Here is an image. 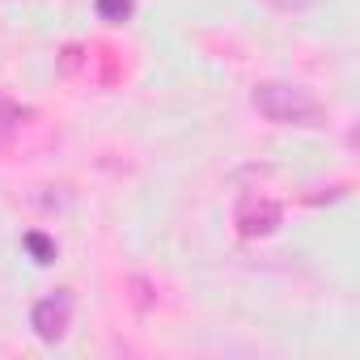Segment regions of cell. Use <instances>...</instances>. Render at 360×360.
I'll return each mask as SVG.
<instances>
[{
    "label": "cell",
    "mask_w": 360,
    "mask_h": 360,
    "mask_svg": "<svg viewBox=\"0 0 360 360\" xmlns=\"http://www.w3.org/2000/svg\"><path fill=\"white\" fill-rule=\"evenodd\" d=\"M250 102L271 123H314L318 119L314 94L301 89V85H288V81H263V85H255Z\"/></svg>",
    "instance_id": "6da1fadb"
},
{
    "label": "cell",
    "mask_w": 360,
    "mask_h": 360,
    "mask_svg": "<svg viewBox=\"0 0 360 360\" xmlns=\"http://www.w3.org/2000/svg\"><path fill=\"white\" fill-rule=\"evenodd\" d=\"M280 221H284L280 204L267 200V195H255V191L242 195L238 208H233V225H238L242 238H271V233L280 229Z\"/></svg>",
    "instance_id": "7a4b0ae2"
},
{
    "label": "cell",
    "mask_w": 360,
    "mask_h": 360,
    "mask_svg": "<svg viewBox=\"0 0 360 360\" xmlns=\"http://www.w3.org/2000/svg\"><path fill=\"white\" fill-rule=\"evenodd\" d=\"M68 322H72V297L60 288V292H51V297H43L34 309H30V326H34V335L43 339V343H60L64 335H68Z\"/></svg>",
    "instance_id": "3957f363"
},
{
    "label": "cell",
    "mask_w": 360,
    "mask_h": 360,
    "mask_svg": "<svg viewBox=\"0 0 360 360\" xmlns=\"http://www.w3.org/2000/svg\"><path fill=\"white\" fill-rule=\"evenodd\" d=\"M26 119H30V110H26V106H18V102H9V98H0V140L18 136Z\"/></svg>",
    "instance_id": "277c9868"
},
{
    "label": "cell",
    "mask_w": 360,
    "mask_h": 360,
    "mask_svg": "<svg viewBox=\"0 0 360 360\" xmlns=\"http://www.w3.org/2000/svg\"><path fill=\"white\" fill-rule=\"evenodd\" d=\"M131 0H98V18L102 22H110V26H123L127 18H131Z\"/></svg>",
    "instance_id": "5b68a950"
},
{
    "label": "cell",
    "mask_w": 360,
    "mask_h": 360,
    "mask_svg": "<svg viewBox=\"0 0 360 360\" xmlns=\"http://www.w3.org/2000/svg\"><path fill=\"white\" fill-rule=\"evenodd\" d=\"M22 242H26V250L34 255V263H51V259H56V246H51L43 233H26Z\"/></svg>",
    "instance_id": "8992f818"
}]
</instances>
